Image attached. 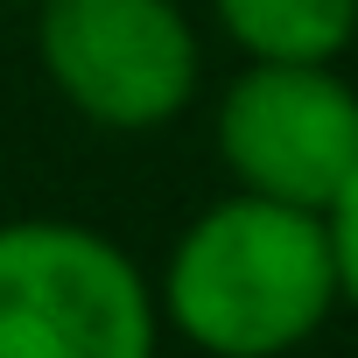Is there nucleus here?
Masks as SVG:
<instances>
[{"label": "nucleus", "mask_w": 358, "mask_h": 358, "mask_svg": "<svg viewBox=\"0 0 358 358\" xmlns=\"http://www.w3.org/2000/svg\"><path fill=\"white\" fill-rule=\"evenodd\" d=\"M211 22L246 64H337L358 43V0H211Z\"/></svg>", "instance_id": "obj_5"}, {"label": "nucleus", "mask_w": 358, "mask_h": 358, "mask_svg": "<svg viewBox=\"0 0 358 358\" xmlns=\"http://www.w3.org/2000/svg\"><path fill=\"white\" fill-rule=\"evenodd\" d=\"M0 358H162L141 260L71 218H0Z\"/></svg>", "instance_id": "obj_2"}, {"label": "nucleus", "mask_w": 358, "mask_h": 358, "mask_svg": "<svg viewBox=\"0 0 358 358\" xmlns=\"http://www.w3.org/2000/svg\"><path fill=\"white\" fill-rule=\"evenodd\" d=\"M36 64L50 92L106 134L183 120L204 78L197 22L176 0H36Z\"/></svg>", "instance_id": "obj_3"}, {"label": "nucleus", "mask_w": 358, "mask_h": 358, "mask_svg": "<svg viewBox=\"0 0 358 358\" xmlns=\"http://www.w3.org/2000/svg\"><path fill=\"white\" fill-rule=\"evenodd\" d=\"M162 330L204 358H288L337 309V260L323 211L253 190L204 204L176 232L155 281Z\"/></svg>", "instance_id": "obj_1"}, {"label": "nucleus", "mask_w": 358, "mask_h": 358, "mask_svg": "<svg viewBox=\"0 0 358 358\" xmlns=\"http://www.w3.org/2000/svg\"><path fill=\"white\" fill-rule=\"evenodd\" d=\"M232 190L330 211L358 176V85L337 64H246L211 113Z\"/></svg>", "instance_id": "obj_4"}, {"label": "nucleus", "mask_w": 358, "mask_h": 358, "mask_svg": "<svg viewBox=\"0 0 358 358\" xmlns=\"http://www.w3.org/2000/svg\"><path fill=\"white\" fill-rule=\"evenodd\" d=\"M323 232H330V260H337V302L358 309V176L344 183V197L323 211Z\"/></svg>", "instance_id": "obj_6"}]
</instances>
